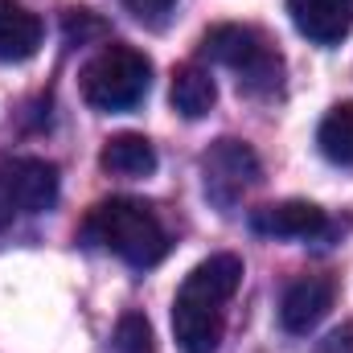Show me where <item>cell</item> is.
<instances>
[{
  "label": "cell",
  "instance_id": "6da1fadb",
  "mask_svg": "<svg viewBox=\"0 0 353 353\" xmlns=\"http://www.w3.org/2000/svg\"><path fill=\"white\" fill-rule=\"evenodd\" d=\"M243 283L239 255H210L197 263L173 300V333L181 353H218L226 333V304Z\"/></svg>",
  "mask_w": 353,
  "mask_h": 353
},
{
  "label": "cell",
  "instance_id": "7a4b0ae2",
  "mask_svg": "<svg viewBox=\"0 0 353 353\" xmlns=\"http://www.w3.org/2000/svg\"><path fill=\"white\" fill-rule=\"evenodd\" d=\"M83 239L90 247L111 251L115 259L128 267H157L169 255V230L165 222L152 214V205L136 201V197H107L99 201L83 222Z\"/></svg>",
  "mask_w": 353,
  "mask_h": 353
},
{
  "label": "cell",
  "instance_id": "3957f363",
  "mask_svg": "<svg viewBox=\"0 0 353 353\" xmlns=\"http://www.w3.org/2000/svg\"><path fill=\"white\" fill-rule=\"evenodd\" d=\"M201 50L205 58H214L218 66H226L239 79V90L255 99H271L283 87V58L271 46V37L255 25H218L205 33Z\"/></svg>",
  "mask_w": 353,
  "mask_h": 353
},
{
  "label": "cell",
  "instance_id": "277c9868",
  "mask_svg": "<svg viewBox=\"0 0 353 353\" xmlns=\"http://www.w3.org/2000/svg\"><path fill=\"white\" fill-rule=\"evenodd\" d=\"M152 87V62L132 46H103L79 74V90L94 111H128Z\"/></svg>",
  "mask_w": 353,
  "mask_h": 353
},
{
  "label": "cell",
  "instance_id": "5b68a950",
  "mask_svg": "<svg viewBox=\"0 0 353 353\" xmlns=\"http://www.w3.org/2000/svg\"><path fill=\"white\" fill-rule=\"evenodd\" d=\"M58 201V169L37 157L0 161V230L25 214H41Z\"/></svg>",
  "mask_w": 353,
  "mask_h": 353
},
{
  "label": "cell",
  "instance_id": "8992f818",
  "mask_svg": "<svg viewBox=\"0 0 353 353\" xmlns=\"http://www.w3.org/2000/svg\"><path fill=\"white\" fill-rule=\"evenodd\" d=\"M259 181H263V165L255 148L243 140H218L201 157V185L218 210H234Z\"/></svg>",
  "mask_w": 353,
  "mask_h": 353
},
{
  "label": "cell",
  "instance_id": "52a82bcc",
  "mask_svg": "<svg viewBox=\"0 0 353 353\" xmlns=\"http://www.w3.org/2000/svg\"><path fill=\"white\" fill-rule=\"evenodd\" d=\"M333 300H337V279L333 275H300L296 283H288V292L279 300V321H283L288 333L304 337L329 316Z\"/></svg>",
  "mask_w": 353,
  "mask_h": 353
},
{
  "label": "cell",
  "instance_id": "ba28073f",
  "mask_svg": "<svg viewBox=\"0 0 353 353\" xmlns=\"http://www.w3.org/2000/svg\"><path fill=\"white\" fill-rule=\"evenodd\" d=\"M251 230L263 239H321L329 234V214L312 201H275L251 210Z\"/></svg>",
  "mask_w": 353,
  "mask_h": 353
},
{
  "label": "cell",
  "instance_id": "9c48e42d",
  "mask_svg": "<svg viewBox=\"0 0 353 353\" xmlns=\"http://www.w3.org/2000/svg\"><path fill=\"white\" fill-rule=\"evenodd\" d=\"M288 12L316 46H333L353 29V0H288Z\"/></svg>",
  "mask_w": 353,
  "mask_h": 353
},
{
  "label": "cell",
  "instance_id": "30bf717a",
  "mask_svg": "<svg viewBox=\"0 0 353 353\" xmlns=\"http://www.w3.org/2000/svg\"><path fill=\"white\" fill-rule=\"evenodd\" d=\"M41 50V21L21 0H0V62H25Z\"/></svg>",
  "mask_w": 353,
  "mask_h": 353
},
{
  "label": "cell",
  "instance_id": "8fae6325",
  "mask_svg": "<svg viewBox=\"0 0 353 353\" xmlns=\"http://www.w3.org/2000/svg\"><path fill=\"white\" fill-rule=\"evenodd\" d=\"M99 165L115 176H148L157 173V148L136 132H119V136H111L103 144Z\"/></svg>",
  "mask_w": 353,
  "mask_h": 353
},
{
  "label": "cell",
  "instance_id": "7c38bea8",
  "mask_svg": "<svg viewBox=\"0 0 353 353\" xmlns=\"http://www.w3.org/2000/svg\"><path fill=\"white\" fill-rule=\"evenodd\" d=\"M173 107L185 119H201L210 115V107L218 103V87H214V74L197 62H185L173 70Z\"/></svg>",
  "mask_w": 353,
  "mask_h": 353
},
{
  "label": "cell",
  "instance_id": "4fadbf2b",
  "mask_svg": "<svg viewBox=\"0 0 353 353\" xmlns=\"http://www.w3.org/2000/svg\"><path fill=\"white\" fill-rule=\"evenodd\" d=\"M316 144H321V152H325L333 165L353 169V103H337V107L321 119Z\"/></svg>",
  "mask_w": 353,
  "mask_h": 353
},
{
  "label": "cell",
  "instance_id": "5bb4252c",
  "mask_svg": "<svg viewBox=\"0 0 353 353\" xmlns=\"http://www.w3.org/2000/svg\"><path fill=\"white\" fill-rule=\"evenodd\" d=\"M111 353H157L148 316H140V312H123V316H119V325H115Z\"/></svg>",
  "mask_w": 353,
  "mask_h": 353
},
{
  "label": "cell",
  "instance_id": "9a60e30c",
  "mask_svg": "<svg viewBox=\"0 0 353 353\" xmlns=\"http://www.w3.org/2000/svg\"><path fill=\"white\" fill-rule=\"evenodd\" d=\"M103 33H107V25L94 12H87V8H70L66 12V41L70 46H87L90 37H103Z\"/></svg>",
  "mask_w": 353,
  "mask_h": 353
},
{
  "label": "cell",
  "instance_id": "2e32d148",
  "mask_svg": "<svg viewBox=\"0 0 353 353\" xmlns=\"http://www.w3.org/2000/svg\"><path fill=\"white\" fill-rule=\"evenodd\" d=\"M176 0H123V8L136 17V21H144V25H152V29H161L165 21H169V12H173Z\"/></svg>",
  "mask_w": 353,
  "mask_h": 353
}]
</instances>
